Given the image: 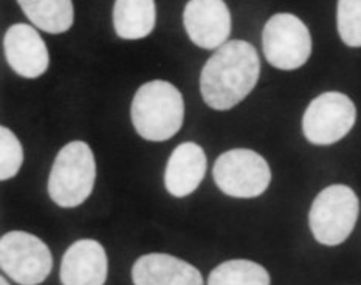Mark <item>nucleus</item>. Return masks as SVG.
<instances>
[{
	"label": "nucleus",
	"instance_id": "nucleus-6",
	"mask_svg": "<svg viewBox=\"0 0 361 285\" xmlns=\"http://www.w3.org/2000/svg\"><path fill=\"white\" fill-rule=\"evenodd\" d=\"M0 267L8 278L20 285H39L51 273L49 247L25 231H11L0 241Z\"/></svg>",
	"mask_w": 361,
	"mask_h": 285
},
{
	"label": "nucleus",
	"instance_id": "nucleus-8",
	"mask_svg": "<svg viewBox=\"0 0 361 285\" xmlns=\"http://www.w3.org/2000/svg\"><path fill=\"white\" fill-rule=\"evenodd\" d=\"M355 120L357 109L348 95L327 92L313 99L305 110L302 132L313 145H334L348 135Z\"/></svg>",
	"mask_w": 361,
	"mask_h": 285
},
{
	"label": "nucleus",
	"instance_id": "nucleus-14",
	"mask_svg": "<svg viewBox=\"0 0 361 285\" xmlns=\"http://www.w3.org/2000/svg\"><path fill=\"white\" fill-rule=\"evenodd\" d=\"M114 27L121 39H143L155 27L154 0H116Z\"/></svg>",
	"mask_w": 361,
	"mask_h": 285
},
{
	"label": "nucleus",
	"instance_id": "nucleus-16",
	"mask_svg": "<svg viewBox=\"0 0 361 285\" xmlns=\"http://www.w3.org/2000/svg\"><path fill=\"white\" fill-rule=\"evenodd\" d=\"M208 285H270V274L256 262L234 259L217 265L209 273Z\"/></svg>",
	"mask_w": 361,
	"mask_h": 285
},
{
	"label": "nucleus",
	"instance_id": "nucleus-10",
	"mask_svg": "<svg viewBox=\"0 0 361 285\" xmlns=\"http://www.w3.org/2000/svg\"><path fill=\"white\" fill-rule=\"evenodd\" d=\"M6 62L16 73L35 79L49 68V50L44 39L28 23H14L4 37Z\"/></svg>",
	"mask_w": 361,
	"mask_h": 285
},
{
	"label": "nucleus",
	"instance_id": "nucleus-9",
	"mask_svg": "<svg viewBox=\"0 0 361 285\" xmlns=\"http://www.w3.org/2000/svg\"><path fill=\"white\" fill-rule=\"evenodd\" d=\"M183 25L200 49H221L231 33V14L224 0H190L183 11Z\"/></svg>",
	"mask_w": 361,
	"mask_h": 285
},
{
	"label": "nucleus",
	"instance_id": "nucleus-2",
	"mask_svg": "<svg viewBox=\"0 0 361 285\" xmlns=\"http://www.w3.org/2000/svg\"><path fill=\"white\" fill-rule=\"evenodd\" d=\"M130 116L140 137L149 141H166L180 131L185 118L183 97L168 81L146 83L132 101Z\"/></svg>",
	"mask_w": 361,
	"mask_h": 285
},
{
	"label": "nucleus",
	"instance_id": "nucleus-11",
	"mask_svg": "<svg viewBox=\"0 0 361 285\" xmlns=\"http://www.w3.org/2000/svg\"><path fill=\"white\" fill-rule=\"evenodd\" d=\"M107 255L103 245L82 239L70 247L61 262L62 285H104L107 279Z\"/></svg>",
	"mask_w": 361,
	"mask_h": 285
},
{
	"label": "nucleus",
	"instance_id": "nucleus-1",
	"mask_svg": "<svg viewBox=\"0 0 361 285\" xmlns=\"http://www.w3.org/2000/svg\"><path fill=\"white\" fill-rule=\"evenodd\" d=\"M261 73L257 51L245 41H230L208 59L200 75V92L209 107L228 110L255 89Z\"/></svg>",
	"mask_w": 361,
	"mask_h": 285
},
{
	"label": "nucleus",
	"instance_id": "nucleus-18",
	"mask_svg": "<svg viewBox=\"0 0 361 285\" xmlns=\"http://www.w3.org/2000/svg\"><path fill=\"white\" fill-rule=\"evenodd\" d=\"M0 178H13L19 172L23 162V149L18 137L8 129H0Z\"/></svg>",
	"mask_w": 361,
	"mask_h": 285
},
{
	"label": "nucleus",
	"instance_id": "nucleus-3",
	"mask_svg": "<svg viewBox=\"0 0 361 285\" xmlns=\"http://www.w3.org/2000/svg\"><path fill=\"white\" fill-rule=\"evenodd\" d=\"M97 178L95 157L87 142L72 141L59 150L49 177L50 199L75 208L89 199Z\"/></svg>",
	"mask_w": 361,
	"mask_h": 285
},
{
	"label": "nucleus",
	"instance_id": "nucleus-7",
	"mask_svg": "<svg viewBox=\"0 0 361 285\" xmlns=\"http://www.w3.org/2000/svg\"><path fill=\"white\" fill-rule=\"evenodd\" d=\"M262 50L273 67L296 70L302 67L312 54L310 31L293 14H274L264 27Z\"/></svg>",
	"mask_w": 361,
	"mask_h": 285
},
{
	"label": "nucleus",
	"instance_id": "nucleus-5",
	"mask_svg": "<svg viewBox=\"0 0 361 285\" xmlns=\"http://www.w3.org/2000/svg\"><path fill=\"white\" fill-rule=\"evenodd\" d=\"M213 176L226 195L253 199L269 188L271 171L262 155L250 149H233L216 160Z\"/></svg>",
	"mask_w": 361,
	"mask_h": 285
},
{
	"label": "nucleus",
	"instance_id": "nucleus-17",
	"mask_svg": "<svg viewBox=\"0 0 361 285\" xmlns=\"http://www.w3.org/2000/svg\"><path fill=\"white\" fill-rule=\"evenodd\" d=\"M336 27L344 44L361 47V0H338Z\"/></svg>",
	"mask_w": 361,
	"mask_h": 285
},
{
	"label": "nucleus",
	"instance_id": "nucleus-19",
	"mask_svg": "<svg viewBox=\"0 0 361 285\" xmlns=\"http://www.w3.org/2000/svg\"><path fill=\"white\" fill-rule=\"evenodd\" d=\"M0 285H10V282H8L5 278H0Z\"/></svg>",
	"mask_w": 361,
	"mask_h": 285
},
{
	"label": "nucleus",
	"instance_id": "nucleus-12",
	"mask_svg": "<svg viewBox=\"0 0 361 285\" xmlns=\"http://www.w3.org/2000/svg\"><path fill=\"white\" fill-rule=\"evenodd\" d=\"M132 281L133 285H203L197 268L163 253L138 257L132 267Z\"/></svg>",
	"mask_w": 361,
	"mask_h": 285
},
{
	"label": "nucleus",
	"instance_id": "nucleus-13",
	"mask_svg": "<svg viewBox=\"0 0 361 285\" xmlns=\"http://www.w3.org/2000/svg\"><path fill=\"white\" fill-rule=\"evenodd\" d=\"M207 172V155L195 142H182L171 154L164 172V185L174 197L192 194Z\"/></svg>",
	"mask_w": 361,
	"mask_h": 285
},
{
	"label": "nucleus",
	"instance_id": "nucleus-4",
	"mask_svg": "<svg viewBox=\"0 0 361 285\" xmlns=\"http://www.w3.org/2000/svg\"><path fill=\"white\" fill-rule=\"evenodd\" d=\"M360 212L357 194L346 185L323 189L309 214V224L315 239L329 247L340 245L350 236Z\"/></svg>",
	"mask_w": 361,
	"mask_h": 285
},
{
	"label": "nucleus",
	"instance_id": "nucleus-15",
	"mask_svg": "<svg viewBox=\"0 0 361 285\" xmlns=\"http://www.w3.org/2000/svg\"><path fill=\"white\" fill-rule=\"evenodd\" d=\"M35 27L50 35L66 33L73 23L72 0H18Z\"/></svg>",
	"mask_w": 361,
	"mask_h": 285
}]
</instances>
